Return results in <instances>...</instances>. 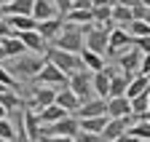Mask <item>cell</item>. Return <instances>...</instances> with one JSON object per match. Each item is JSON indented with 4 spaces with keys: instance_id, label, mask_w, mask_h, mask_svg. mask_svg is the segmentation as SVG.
Wrapping results in <instances>:
<instances>
[{
    "instance_id": "obj_26",
    "label": "cell",
    "mask_w": 150,
    "mask_h": 142,
    "mask_svg": "<svg viewBox=\"0 0 150 142\" xmlns=\"http://www.w3.org/2000/svg\"><path fill=\"white\" fill-rule=\"evenodd\" d=\"M126 86H129V78L121 75L118 70H112V75H110V91H107V99L110 97H123L126 94Z\"/></svg>"
},
{
    "instance_id": "obj_24",
    "label": "cell",
    "mask_w": 150,
    "mask_h": 142,
    "mask_svg": "<svg viewBox=\"0 0 150 142\" xmlns=\"http://www.w3.org/2000/svg\"><path fill=\"white\" fill-rule=\"evenodd\" d=\"M81 62H83V67L88 70V73H99V70H105L107 64H105V57H99V54H91V51H81Z\"/></svg>"
},
{
    "instance_id": "obj_11",
    "label": "cell",
    "mask_w": 150,
    "mask_h": 142,
    "mask_svg": "<svg viewBox=\"0 0 150 142\" xmlns=\"http://www.w3.org/2000/svg\"><path fill=\"white\" fill-rule=\"evenodd\" d=\"M131 115H123V118H107V126L102 129V139L105 142H112V139H118L121 134H126L129 131V126H131Z\"/></svg>"
},
{
    "instance_id": "obj_32",
    "label": "cell",
    "mask_w": 150,
    "mask_h": 142,
    "mask_svg": "<svg viewBox=\"0 0 150 142\" xmlns=\"http://www.w3.org/2000/svg\"><path fill=\"white\" fill-rule=\"evenodd\" d=\"M72 142H105L102 134H88V131H78L72 137Z\"/></svg>"
},
{
    "instance_id": "obj_9",
    "label": "cell",
    "mask_w": 150,
    "mask_h": 142,
    "mask_svg": "<svg viewBox=\"0 0 150 142\" xmlns=\"http://www.w3.org/2000/svg\"><path fill=\"white\" fill-rule=\"evenodd\" d=\"M83 48L91 51V54H105L107 51V30L105 27H91L86 35H83Z\"/></svg>"
},
{
    "instance_id": "obj_19",
    "label": "cell",
    "mask_w": 150,
    "mask_h": 142,
    "mask_svg": "<svg viewBox=\"0 0 150 142\" xmlns=\"http://www.w3.org/2000/svg\"><path fill=\"white\" fill-rule=\"evenodd\" d=\"M107 102V118H123V115H131V105L126 97H110L105 99Z\"/></svg>"
},
{
    "instance_id": "obj_36",
    "label": "cell",
    "mask_w": 150,
    "mask_h": 142,
    "mask_svg": "<svg viewBox=\"0 0 150 142\" xmlns=\"http://www.w3.org/2000/svg\"><path fill=\"white\" fill-rule=\"evenodd\" d=\"M40 142H72V137H46Z\"/></svg>"
},
{
    "instance_id": "obj_39",
    "label": "cell",
    "mask_w": 150,
    "mask_h": 142,
    "mask_svg": "<svg viewBox=\"0 0 150 142\" xmlns=\"http://www.w3.org/2000/svg\"><path fill=\"white\" fill-rule=\"evenodd\" d=\"M139 121H147V123H150V110H147V113H145V115H142Z\"/></svg>"
},
{
    "instance_id": "obj_45",
    "label": "cell",
    "mask_w": 150,
    "mask_h": 142,
    "mask_svg": "<svg viewBox=\"0 0 150 142\" xmlns=\"http://www.w3.org/2000/svg\"><path fill=\"white\" fill-rule=\"evenodd\" d=\"M107 3H110V6H115V3H118V0H107Z\"/></svg>"
},
{
    "instance_id": "obj_6",
    "label": "cell",
    "mask_w": 150,
    "mask_h": 142,
    "mask_svg": "<svg viewBox=\"0 0 150 142\" xmlns=\"http://www.w3.org/2000/svg\"><path fill=\"white\" fill-rule=\"evenodd\" d=\"M35 86H48V88H56V91H59V88H67V75L46 62L40 67V73L35 75Z\"/></svg>"
},
{
    "instance_id": "obj_34",
    "label": "cell",
    "mask_w": 150,
    "mask_h": 142,
    "mask_svg": "<svg viewBox=\"0 0 150 142\" xmlns=\"http://www.w3.org/2000/svg\"><path fill=\"white\" fill-rule=\"evenodd\" d=\"M51 3L56 6V13H59V19H64V16H67V11L72 8V6H70V0H51Z\"/></svg>"
},
{
    "instance_id": "obj_18",
    "label": "cell",
    "mask_w": 150,
    "mask_h": 142,
    "mask_svg": "<svg viewBox=\"0 0 150 142\" xmlns=\"http://www.w3.org/2000/svg\"><path fill=\"white\" fill-rule=\"evenodd\" d=\"M35 32L40 35V38L46 40V43H51L56 35L62 32V19L56 16V19H46V22H38V27H35Z\"/></svg>"
},
{
    "instance_id": "obj_37",
    "label": "cell",
    "mask_w": 150,
    "mask_h": 142,
    "mask_svg": "<svg viewBox=\"0 0 150 142\" xmlns=\"http://www.w3.org/2000/svg\"><path fill=\"white\" fill-rule=\"evenodd\" d=\"M115 6H126V8H134V6H139V0H118Z\"/></svg>"
},
{
    "instance_id": "obj_42",
    "label": "cell",
    "mask_w": 150,
    "mask_h": 142,
    "mask_svg": "<svg viewBox=\"0 0 150 142\" xmlns=\"http://www.w3.org/2000/svg\"><path fill=\"white\" fill-rule=\"evenodd\" d=\"M139 3H142V6H145V8H150V0H139Z\"/></svg>"
},
{
    "instance_id": "obj_28",
    "label": "cell",
    "mask_w": 150,
    "mask_h": 142,
    "mask_svg": "<svg viewBox=\"0 0 150 142\" xmlns=\"http://www.w3.org/2000/svg\"><path fill=\"white\" fill-rule=\"evenodd\" d=\"M126 134H131V137H134L137 142H150V123L137 118V121L129 126V131H126Z\"/></svg>"
},
{
    "instance_id": "obj_4",
    "label": "cell",
    "mask_w": 150,
    "mask_h": 142,
    "mask_svg": "<svg viewBox=\"0 0 150 142\" xmlns=\"http://www.w3.org/2000/svg\"><path fill=\"white\" fill-rule=\"evenodd\" d=\"M67 88L81 99V105L88 102V99H94V91H91V73H88V70H78V73L67 75Z\"/></svg>"
},
{
    "instance_id": "obj_20",
    "label": "cell",
    "mask_w": 150,
    "mask_h": 142,
    "mask_svg": "<svg viewBox=\"0 0 150 142\" xmlns=\"http://www.w3.org/2000/svg\"><path fill=\"white\" fill-rule=\"evenodd\" d=\"M150 91V78H145V75H134L129 81V86H126V99H134V97H139V94H147Z\"/></svg>"
},
{
    "instance_id": "obj_10",
    "label": "cell",
    "mask_w": 150,
    "mask_h": 142,
    "mask_svg": "<svg viewBox=\"0 0 150 142\" xmlns=\"http://www.w3.org/2000/svg\"><path fill=\"white\" fill-rule=\"evenodd\" d=\"M126 48H131V35L126 30H121V27H112L107 32V54L118 57L121 51H126Z\"/></svg>"
},
{
    "instance_id": "obj_14",
    "label": "cell",
    "mask_w": 150,
    "mask_h": 142,
    "mask_svg": "<svg viewBox=\"0 0 150 142\" xmlns=\"http://www.w3.org/2000/svg\"><path fill=\"white\" fill-rule=\"evenodd\" d=\"M99 115H107V102L105 99H88V102H83L81 107H78V113H75V118L78 121H83V118H99Z\"/></svg>"
},
{
    "instance_id": "obj_21",
    "label": "cell",
    "mask_w": 150,
    "mask_h": 142,
    "mask_svg": "<svg viewBox=\"0 0 150 142\" xmlns=\"http://www.w3.org/2000/svg\"><path fill=\"white\" fill-rule=\"evenodd\" d=\"M3 22L11 27V32H30V30L38 27V22L32 19V16H6Z\"/></svg>"
},
{
    "instance_id": "obj_15",
    "label": "cell",
    "mask_w": 150,
    "mask_h": 142,
    "mask_svg": "<svg viewBox=\"0 0 150 142\" xmlns=\"http://www.w3.org/2000/svg\"><path fill=\"white\" fill-rule=\"evenodd\" d=\"M54 105H56V107H62L67 115H75V113H78V107H81V99L75 97L70 88H59L56 97H54Z\"/></svg>"
},
{
    "instance_id": "obj_41",
    "label": "cell",
    "mask_w": 150,
    "mask_h": 142,
    "mask_svg": "<svg viewBox=\"0 0 150 142\" xmlns=\"http://www.w3.org/2000/svg\"><path fill=\"white\" fill-rule=\"evenodd\" d=\"M6 62V54H3V48H0V64H3Z\"/></svg>"
},
{
    "instance_id": "obj_3",
    "label": "cell",
    "mask_w": 150,
    "mask_h": 142,
    "mask_svg": "<svg viewBox=\"0 0 150 142\" xmlns=\"http://www.w3.org/2000/svg\"><path fill=\"white\" fill-rule=\"evenodd\" d=\"M51 43H54V48L67 51V54H81V51H83V35H81V30L75 24H64L62 32L56 35Z\"/></svg>"
},
{
    "instance_id": "obj_13",
    "label": "cell",
    "mask_w": 150,
    "mask_h": 142,
    "mask_svg": "<svg viewBox=\"0 0 150 142\" xmlns=\"http://www.w3.org/2000/svg\"><path fill=\"white\" fill-rule=\"evenodd\" d=\"M13 35H16L19 40H22V46L30 51V54H40V57L46 54L48 43H46V40H43V38H40V35H38L35 30H30V32H13Z\"/></svg>"
},
{
    "instance_id": "obj_16",
    "label": "cell",
    "mask_w": 150,
    "mask_h": 142,
    "mask_svg": "<svg viewBox=\"0 0 150 142\" xmlns=\"http://www.w3.org/2000/svg\"><path fill=\"white\" fill-rule=\"evenodd\" d=\"M32 19L35 22H46V19H56V6L51 3V0H32Z\"/></svg>"
},
{
    "instance_id": "obj_35",
    "label": "cell",
    "mask_w": 150,
    "mask_h": 142,
    "mask_svg": "<svg viewBox=\"0 0 150 142\" xmlns=\"http://www.w3.org/2000/svg\"><path fill=\"white\" fill-rule=\"evenodd\" d=\"M11 35H13V32H11V27H8V24H6L3 19H0V40H6V38H11Z\"/></svg>"
},
{
    "instance_id": "obj_44",
    "label": "cell",
    "mask_w": 150,
    "mask_h": 142,
    "mask_svg": "<svg viewBox=\"0 0 150 142\" xmlns=\"http://www.w3.org/2000/svg\"><path fill=\"white\" fill-rule=\"evenodd\" d=\"M147 110H150V91H147Z\"/></svg>"
},
{
    "instance_id": "obj_31",
    "label": "cell",
    "mask_w": 150,
    "mask_h": 142,
    "mask_svg": "<svg viewBox=\"0 0 150 142\" xmlns=\"http://www.w3.org/2000/svg\"><path fill=\"white\" fill-rule=\"evenodd\" d=\"M0 139L3 142H16V129H13V123L8 118L0 121Z\"/></svg>"
},
{
    "instance_id": "obj_43",
    "label": "cell",
    "mask_w": 150,
    "mask_h": 142,
    "mask_svg": "<svg viewBox=\"0 0 150 142\" xmlns=\"http://www.w3.org/2000/svg\"><path fill=\"white\" fill-rule=\"evenodd\" d=\"M6 3H13V0H0V6H6Z\"/></svg>"
},
{
    "instance_id": "obj_29",
    "label": "cell",
    "mask_w": 150,
    "mask_h": 142,
    "mask_svg": "<svg viewBox=\"0 0 150 142\" xmlns=\"http://www.w3.org/2000/svg\"><path fill=\"white\" fill-rule=\"evenodd\" d=\"M64 22H67V24H94V22H91V11H78V8L67 11Z\"/></svg>"
},
{
    "instance_id": "obj_2",
    "label": "cell",
    "mask_w": 150,
    "mask_h": 142,
    "mask_svg": "<svg viewBox=\"0 0 150 142\" xmlns=\"http://www.w3.org/2000/svg\"><path fill=\"white\" fill-rule=\"evenodd\" d=\"M43 59H46L48 64H54L56 70H62L64 75H72V73H78V70H86L78 54H67V51H59V48H54V46L46 48Z\"/></svg>"
},
{
    "instance_id": "obj_33",
    "label": "cell",
    "mask_w": 150,
    "mask_h": 142,
    "mask_svg": "<svg viewBox=\"0 0 150 142\" xmlns=\"http://www.w3.org/2000/svg\"><path fill=\"white\" fill-rule=\"evenodd\" d=\"M131 46H134L139 54H150V38H131Z\"/></svg>"
},
{
    "instance_id": "obj_1",
    "label": "cell",
    "mask_w": 150,
    "mask_h": 142,
    "mask_svg": "<svg viewBox=\"0 0 150 142\" xmlns=\"http://www.w3.org/2000/svg\"><path fill=\"white\" fill-rule=\"evenodd\" d=\"M8 62V73L13 81H35V75L40 73V67L46 64V59L40 54H22V57H16V59H6Z\"/></svg>"
},
{
    "instance_id": "obj_25",
    "label": "cell",
    "mask_w": 150,
    "mask_h": 142,
    "mask_svg": "<svg viewBox=\"0 0 150 142\" xmlns=\"http://www.w3.org/2000/svg\"><path fill=\"white\" fill-rule=\"evenodd\" d=\"M0 107L6 113H16V110L24 107V102H22V97L16 91H0Z\"/></svg>"
},
{
    "instance_id": "obj_30",
    "label": "cell",
    "mask_w": 150,
    "mask_h": 142,
    "mask_svg": "<svg viewBox=\"0 0 150 142\" xmlns=\"http://www.w3.org/2000/svg\"><path fill=\"white\" fill-rule=\"evenodd\" d=\"M126 32L131 35V38H150V27H147L145 22H131V24L126 27Z\"/></svg>"
},
{
    "instance_id": "obj_12",
    "label": "cell",
    "mask_w": 150,
    "mask_h": 142,
    "mask_svg": "<svg viewBox=\"0 0 150 142\" xmlns=\"http://www.w3.org/2000/svg\"><path fill=\"white\" fill-rule=\"evenodd\" d=\"M115 67H105L99 73H91V91L97 99H107V91H110V75Z\"/></svg>"
},
{
    "instance_id": "obj_8",
    "label": "cell",
    "mask_w": 150,
    "mask_h": 142,
    "mask_svg": "<svg viewBox=\"0 0 150 142\" xmlns=\"http://www.w3.org/2000/svg\"><path fill=\"white\" fill-rule=\"evenodd\" d=\"M139 62H142V54L131 46V48H126V51H121L118 54V67H121V75H126L129 81L134 78V75H139Z\"/></svg>"
},
{
    "instance_id": "obj_5",
    "label": "cell",
    "mask_w": 150,
    "mask_h": 142,
    "mask_svg": "<svg viewBox=\"0 0 150 142\" xmlns=\"http://www.w3.org/2000/svg\"><path fill=\"white\" fill-rule=\"evenodd\" d=\"M78 131H81L78 118L75 115H64L62 121L51 123V126H40V139H46V137H75Z\"/></svg>"
},
{
    "instance_id": "obj_27",
    "label": "cell",
    "mask_w": 150,
    "mask_h": 142,
    "mask_svg": "<svg viewBox=\"0 0 150 142\" xmlns=\"http://www.w3.org/2000/svg\"><path fill=\"white\" fill-rule=\"evenodd\" d=\"M81 131H88V134H102V129L107 126V115H99V118H83L78 121Z\"/></svg>"
},
{
    "instance_id": "obj_22",
    "label": "cell",
    "mask_w": 150,
    "mask_h": 142,
    "mask_svg": "<svg viewBox=\"0 0 150 142\" xmlns=\"http://www.w3.org/2000/svg\"><path fill=\"white\" fill-rule=\"evenodd\" d=\"M0 48H3L6 59H16V57L27 54V48L22 46V40H19L16 35H11V38H6V40H0Z\"/></svg>"
},
{
    "instance_id": "obj_23",
    "label": "cell",
    "mask_w": 150,
    "mask_h": 142,
    "mask_svg": "<svg viewBox=\"0 0 150 142\" xmlns=\"http://www.w3.org/2000/svg\"><path fill=\"white\" fill-rule=\"evenodd\" d=\"M35 115H38V121H40V126H51V123L62 121L67 113H64L62 107H56V105H48V107H43L40 113H35Z\"/></svg>"
},
{
    "instance_id": "obj_17",
    "label": "cell",
    "mask_w": 150,
    "mask_h": 142,
    "mask_svg": "<svg viewBox=\"0 0 150 142\" xmlns=\"http://www.w3.org/2000/svg\"><path fill=\"white\" fill-rule=\"evenodd\" d=\"M32 13V0H13V3L0 6V19L6 16H30Z\"/></svg>"
},
{
    "instance_id": "obj_46",
    "label": "cell",
    "mask_w": 150,
    "mask_h": 142,
    "mask_svg": "<svg viewBox=\"0 0 150 142\" xmlns=\"http://www.w3.org/2000/svg\"><path fill=\"white\" fill-rule=\"evenodd\" d=\"M0 142H3V139H0Z\"/></svg>"
},
{
    "instance_id": "obj_38",
    "label": "cell",
    "mask_w": 150,
    "mask_h": 142,
    "mask_svg": "<svg viewBox=\"0 0 150 142\" xmlns=\"http://www.w3.org/2000/svg\"><path fill=\"white\" fill-rule=\"evenodd\" d=\"M145 24H147V27H150V8H147V11H145Z\"/></svg>"
},
{
    "instance_id": "obj_40",
    "label": "cell",
    "mask_w": 150,
    "mask_h": 142,
    "mask_svg": "<svg viewBox=\"0 0 150 142\" xmlns=\"http://www.w3.org/2000/svg\"><path fill=\"white\" fill-rule=\"evenodd\" d=\"M3 118H8V113H6L3 107H0V121H3Z\"/></svg>"
},
{
    "instance_id": "obj_7",
    "label": "cell",
    "mask_w": 150,
    "mask_h": 142,
    "mask_svg": "<svg viewBox=\"0 0 150 142\" xmlns=\"http://www.w3.org/2000/svg\"><path fill=\"white\" fill-rule=\"evenodd\" d=\"M54 97H56V88H48V86H32L30 88V99L24 107L32 110V113H40L43 107L54 105Z\"/></svg>"
}]
</instances>
